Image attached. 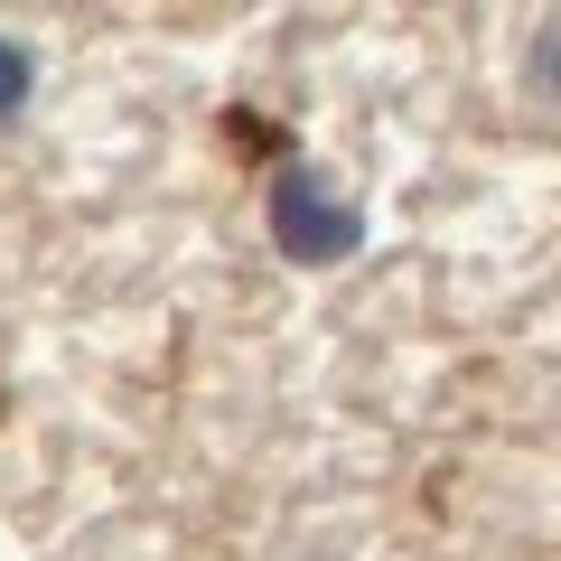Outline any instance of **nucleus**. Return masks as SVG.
<instances>
[{
	"mask_svg": "<svg viewBox=\"0 0 561 561\" xmlns=\"http://www.w3.org/2000/svg\"><path fill=\"white\" fill-rule=\"evenodd\" d=\"M272 243L290 262H309V272H328V262H346L365 243V206L337 197L319 169H290V179H272Z\"/></svg>",
	"mask_w": 561,
	"mask_h": 561,
	"instance_id": "obj_1",
	"label": "nucleus"
},
{
	"mask_svg": "<svg viewBox=\"0 0 561 561\" xmlns=\"http://www.w3.org/2000/svg\"><path fill=\"white\" fill-rule=\"evenodd\" d=\"M28 84H38V66H28V47H10V38H0V122H10V113L28 103Z\"/></svg>",
	"mask_w": 561,
	"mask_h": 561,
	"instance_id": "obj_2",
	"label": "nucleus"
},
{
	"mask_svg": "<svg viewBox=\"0 0 561 561\" xmlns=\"http://www.w3.org/2000/svg\"><path fill=\"white\" fill-rule=\"evenodd\" d=\"M534 84H542V94H561V28L534 47Z\"/></svg>",
	"mask_w": 561,
	"mask_h": 561,
	"instance_id": "obj_3",
	"label": "nucleus"
}]
</instances>
